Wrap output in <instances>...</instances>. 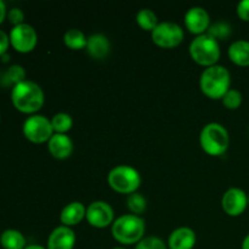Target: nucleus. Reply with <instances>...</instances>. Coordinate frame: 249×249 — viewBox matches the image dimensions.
<instances>
[{"mask_svg": "<svg viewBox=\"0 0 249 249\" xmlns=\"http://www.w3.org/2000/svg\"><path fill=\"white\" fill-rule=\"evenodd\" d=\"M88 223L97 229H104L114 221L113 208L105 201H95L87 208Z\"/></svg>", "mask_w": 249, "mask_h": 249, "instance_id": "nucleus-10", "label": "nucleus"}, {"mask_svg": "<svg viewBox=\"0 0 249 249\" xmlns=\"http://www.w3.org/2000/svg\"><path fill=\"white\" fill-rule=\"evenodd\" d=\"M63 41L72 50H82L87 48L88 38L80 29L72 28L66 32L63 36Z\"/></svg>", "mask_w": 249, "mask_h": 249, "instance_id": "nucleus-20", "label": "nucleus"}, {"mask_svg": "<svg viewBox=\"0 0 249 249\" xmlns=\"http://www.w3.org/2000/svg\"><path fill=\"white\" fill-rule=\"evenodd\" d=\"M190 55L198 65L211 67L220 57V46L218 40L208 33L197 36L190 44Z\"/></svg>", "mask_w": 249, "mask_h": 249, "instance_id": "nucleus-5", "label": "nucleus"}, {"mask_svg": "<svg viewBox=\"0 0 249 249\" xmlns=\"http://www.w3.org/2000/svg\"><path fill=\"white\" fill-rule=\"evenodd\" d=\"M10 60V55L9 53H5V55L1 56V61L2 62H7Z\"/></svg>", "mask_w": 249, "mask_h": 249, "instance_id": "nucleus-34", "label": "nucleus"}, {"mask_svg": "<svg viewBox=\"0 0 249 249\" xmlns=\"http://www.w3.org/2000/svg\"><path fill=\"white\" fill-rule=\"evenodd\" d=\"M237 15L242 21L249 22V0H242L238 2Z\"/></svg>", "mask_w": 249, "mask_h": 249, "instance_id": "nucleus-29", "label": "nucleus"}, {"mask_svg": "<svg viewBox=\"0 0 249 249\" xmlns=\"http://www.w3.org/2000/svg\"><path fill=\"white\" fill-rule=\"evenodd\" d=\"M112 249H125V248H122V247H114V248H112Z\"/></svg>", "mask_w": 249, "mask_h": 249, "instance_id": "nucleus-35", "label": "nucleus"}, {"mask_svg": "<svg viewBox=\"0 0 249 249\" xmlns=\"http://www.w3.org/2000/svg\"><path fill=\"white\" fill-rule=\"evenodd\" d=\"M199 142L206 153L211 156H221L229 148L230 136L225 126L213 122L203 126L199 134Z\"/></svg>", "mask_w": 249, "mask_h": 249, "instance_id": "nucleus-4", "label": "nucleus"}, {"mask_svg": "<svg viewBox=\"0 0 249 249\" xmlns=\"http://www.w3.org/2000/svg\"><path fill=\"white\" fill-rule=\"evenodd\" d=\"M229 57L237 66H249V41L248 40H236L229 46Z\"/></svg>", "mask_w": 249, "mask_h": 249, "instance_id": "nucleus-18", "label": "nucleus"}, {"mask_svg": "<svg viewBox=\"0 0 249 249\" xmlns=\"http://www.w3.org/2000/svg\"><path fill=\"white\" fill-rule=\"evenodd\" d=\"M135 249H168V247L160 237L150 236V237H143L136 245Z\"/></svg>", "mask_w": 249, "mask_h": 249, "instance_id": "nucleus-27", "label": "nucleus"}, {"mask_svg": "<svg viewBox=\"0 0 249 249\" xmlns=\"http://www.w3.org/2000/svg\"><path fill=\"white\" fill-rule=\"evenodd\" d=\"M248 206H249V196H248Z\"/></svg>", "mask_w": 249, "mask_h": 249, "instance_id": "nucleus-36", "label": "nucleus"}, {"mask_svg": "<svg viewBox=\"0 0 249 249\" xmlns=\"http://www.w3.org/2000/svg\"><path fill=\"white\" fill-rule=\"evenodd\" d=\"M85 215H87V208L82 202H71L61 212L60 220L62 225L71 228L78 225L85 218Z\"/></svg>", "mask_w": 249, "mask_h": 249, "instance_id": "nucleus-16", "label": "nucleus"}, {"mask_svg": "<svg viewBox=\"0 0 249 249\" xmlns=\"http://www.w3.org/2000/svg\"><path fill=\"white\" fill-rule=\"evenodd\" d=\"M74 245L75 233L68 226H57L49 235L48 249H73Z\"/></svg>", "mask_w": 249, "mask_h": 249, "instance_id": "nucleus-13", "label": "nucleus"}, {"mask_svg": "<svg viewBox=\"0 0 249 249\" xmlns=\"http://www.w3.org/2000/svg\"><path fill=\"white\" fill-rule=\"evenodd\" d=\"M26 80V71L22 66L12 65L10 66L9 70L5 72L2 77V84L4 85H16L18 83Z\"/></svg>", "mask_w": 249, "mask_h": 249, "instance_id": "nucleus-22", "label": "nucleus"}, {"mask_svg": "<svg viewBox=\"0 0 249 249\" xmlns=\"http://www.w3.org/2000/svg\"><path fill=\"white\" fill-rule=\"evenodd\" d=\"M6 15V5H5V2L2 0H0V24L4 22Z\"/></svg>", "mask_w": 249, "mask_h": 249, "instance_id": "nucleus-31", "label": "nucleus"}, {"mask_svg": "<svg viewBox=\"0 0 249 249\" xmlns=\"http://www.w3.org/2000/svg\"><path fill=\"white\" fill-rule=\"evenodd\" d=\"M7 18H9L10 23L14 24V27L24 23V14L19 7H12V9L7 12Z\"/></svg>", "mask_w": 249, "mask_h": 249, "instance_id": "nucleus-28", "label": "nucleus"}, {"mask_svg": "<svg viewBox=\"0 0 249 249\" xmlns=\"http://www.w3.org/2000/svg\"><path fill=\"white\" fill-rule=\"evenodd\" d=\"M109 50H111V43L104 34L96 33L88 38L87 51L91 57L101 60L108 55Z\"/></svg>", "mask_w": 249, "mask_h": 249, "instance_id": "nucleus-17", "label": "nucleus"}, {"mask_svg": "<svg viewBox=\"0 0 249 249\" xmlns=\"http://www.w3.org/2000/svg\"><path fill=\"white\" fill-rule=\"evenodd\" d=\"M126 206H128L129 211L131 213L140 216V214H142L146 211L147 201H146V198L141 194L134 192V194L129 195L128 198H126Z\"/></svg>", "mask_w": 249, "mask_h": 249, "instance_id": "nucleus-24", "label": "nucleus"}, {"mask_svg": "<svg viewBox=\"0 0 249 249\" xmlns=\"http://www.w3.org/2000/svg\"><path fill=\"white\" fill-rule=\"evenodd\" d=\"M108 184L118 194L131 195L141 185V177L135 168L130 165H117L108 173Z\"/></svg>", "mask_w": 249, "mask_h": 249, "instance_id": "nucleus-6", "label": "nucleus"}, {"mask_svg": "<svg viewBox=\"0 0 249 249\" xmlns=\"http://www.w3.org/2000/svg\"><path fill=\"white\" fill-rule=\"evenodd\" d=\"M231 28L228 23L225 22H218V23H214L213 26L209 27L208 34H211L213 38L218 39H225L230 36Z\"/></svg>", "mask_w": 249, "mask_h": 249, "instance_id": "nucleus-26", "label": "nucleus"}, {"mask_svg": "<svg viewBox=\"0 0 249 249\" xmlns=\"http://www.w3.org/2000/svg\"><path fill=\"white\" fill-rule=\"evenodd\" d=\"M111 231L114 240L121 245H138L145 235L146 224L141 216L125 214L113 221Z\"/></svg>", "mask_w": 249, "mask_h": 249, "instance_id": "nucleus-2", "label": "nucleus"}, {"mask_svg": "<svg viewBox=\"0 0 249 249\" xmlns=\"http://www.w3.org/2000/svg\"><path fill=\"white\" fill-rule=\"evenodd\" d=\"M10 45H11L10 44V36L2 29H0V57L7 53V49H9Z\"/></svg>", "mask_w": 249, "mask_h": 249, "instance_id": "nucleus-30", "label": "nucleus"}, {"mask_svg": "<svg viewBox=\"0 0 249 249\" xmlns=\"http://www.w3.org/2000/svg\"><path fill=\"white\" fill-rule=\"evenodd\" d=\"M152 40L160 48H175L184 40V31L175 22H160L152 31Z\"/></svg>", "mask_w": 249, "mask_h": 249, "instance_id": "nucleus-8", "label": "nucleus"}, {"mask_svg": "<svg viewBox=\"0 0 249 249\" xmlns=\"http://www.w3.org/2000/svg\"><path fill=\"white\" fill-rule=\"evenodd\" d=\"M242 249H249V233L243 238L242 242Z\"/></svg>", "mask_w": 249, "mask_h": 249, "instance_id": "nucleus-32", "label": "nucleus"}, {"mask_svg": "<svg viewBox=\"0 0 249 249\" xmlns=\"http://www.w3.org/2000/svg\"><path fill=\"white\" fill-rule=\"evenodd\" d=\"M231 74L228 68L220 65L207 67L202 72L199 87L202 92L211 99H223L224 95L231 89Z\"/></svg>", "mask_w": 249, "mask_h": 249, "instance_id": "nucleus-3", "label": "nucleus"}, {"mask_svg": "<svg viewBox=\"0 0 249 249\" xmlns=\"http://www.w3.org/2000/svg\"><path fill=\"white\" fill-rule=\"evenodd\" d=\"M0 245L4 249H24L27 241L23 233L15 229H7L0 235Z\"/></svg>", "mask_w": 249, "mask_h": 249, "instance_id": "nucleus-19", "label": "nucleus"}, {"mask_svg": "<svg viewBox=\"0 0 249 249\" xmlns=\"http://www.w3.org/2000/svg\"><path fill=\"white\" fill-rule=\"evenodd\" d=\"M9 36L12 48L22 53H31L38 43V34H36V29L28 23H22L12 27Z\"/></svg>", "mask_w": 249, "mask_h": 249, "instance_id": "nucleus-9", "label": "nucleus"}, {"mask_svg": "<svg viewBox=\"0 0 249 249\" xmlns=\"http://www.w3.org/2000/svg\"><path fill=\"white\" fill-rule=\"evenodd\" d=\"M49 152L53 158L66 160L73 152V141L67 134H53L48 141Z\"/></svg>", "mask_w": 249, "mask_h": 249, "instance_id": "nucleus-14", "label": "nucleus"}, {"mask_svg": "<svg viewBox=\"0 0 249 249\" xmlns=\"http://www.w3.org/2000/svg\"><path fill=\"white\" fill-rule=\"evenodd\" d=\"M184 21L185 24H186V28L191 33L197 34V36L204 34L211 27L209 26L211 18H209L208 12L201 6H194L187 10L186 14H185Z\"/></svg>", "mask_w": 249, "mask_h": 249, "instance_id": "nucleus-12", "label": "nucleus"}, {"mask_svg": "<svg viewBox=\"0 0 249 249\" xmlns=\"http://www.w3.org/2000/svg\"><path fill=\"white\" fill-rule=\"evenodd\" d=\"M24 249H48V248L43 247V246H39V245H29V246H27Z\"/></svg>", "mask_w": 249, "mask_h": 249, "instance_id": "nucleus-33", "label": "nucleus"}, {"mask_svg": "<svg viewBox=\"0 0 249 249\" xmlns=\"http://www.w3.org/2000/svg\"><path fill=\"white\" fill-rule=\"evenodd\" d=\"M221 100H223V104L226 108L236 109L242 104V94L237 89H230Z\"/></svg>", "mask_w": 249, "mask_h": 249, "instance_id": "nucleus-25", "label": "nucleus"}, {"mask_svg": "<svg viewBox=\"0 0 249 249\" xmlns=\"http://www.w3.org/2000/svg\"><path fill=\"white\" fill-rule=\"evenodd\" d=\"M51 125H53V133L56 134H66L68 130H71L73 125L72 117L65 112L55 114L51 119Z\"/></svg>", "mask_w": 249, "mask_h": 249, "instance_id": "nucleus-23", "label": "nucleus"}, {"mask_svg": "<svg viewBox=\"0 0 249 249\" xmlns=\"http://www.w3.org/2000/svg\"><path fill=\"white\" fill-rule=\"evenodd\" d=\"M196 245V233L192 229L182 226L173 231L168 238L169 249H192Z\"/></svg>", "mask_w": 249, "mask_h": 249, "instance_id": "nucleus-15", "label": "nucleus"}, {"mask_svg": "<svg viewBox=\"0 0 249 249\" xmlns=\"http://www.w3.org/2000/svg\"><path fill=\"white\" fill-rule=\"evenodd\" d=\"M11 101L17 111L33 114L43 107L44 91L36 83L26 79L12 87Z\"/></svg>", "mask_w": 249, "mask_h": 249, "instance_id": "nucleus-1", "label": "nucleus"}, {"mask_svg": "<svg viewBox=\"0 0 249 249\" xmlns=\"http://www.w3.org/2000/svg\"><path fill=\"white\" fill-rule=\"evenodd\" d=\"M23 135L27 140L34 143L46 142L53 135V129L50 119L41 114H32L23 123Z\"/></svg>", "mask_w": 249, "mask_h": 249, "instance_id": "nucleus-7", "label": "nucleus"}, {"mask_svg": "<svg viewBox=\"0 0 249 249\" xmlns=\"http://www.w3.org/2000/svg\"><path fill=\"white\" fill-rule=\"evenodd\" d=\"M248 206V196L242 189L231 187L221 198V207L230 216H238L246 211Z\"/></svg>", "mask_w": 249, "mask_h": 249, "instance_id": "nucleus-11", "label": "nucleus"}, {"mask_svg": "<svg viewBox=\"0 0 249 249\" xmlns=\"http://www.w3.org/2000/svg\"><path fill=\"white\" fill-rule=\"evenodd\" d=\"M136 22L142 29L152 32L158 24L157 15L150 9H141L136 14Z\"/></svg>", "mask_w": 249, "mask_h": 249, "instance_id": "nucleus-21", "label": "nucleus"}]
</instances>
